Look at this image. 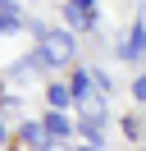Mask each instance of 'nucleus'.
<instances>
[{
    "instance_id": "obj_12",
    "label": "nucleus",
    "mask_w": 146,
    "mask_h": 151,
    "mask_svg": "<svg viewBox=\"0 0 146 151\" xmlns=\"http://www.w3.org/2000/svg\"><path fill=\"white\" fill-rule=\"evenodd\" d=\"M0 137H5V124H0Z\"/></svg>"
},
{
    "instance_id": "obj_8",
    "label": "nucleus",
    "mask_w": 146,
    "mask_h": 151,
    "mask_svg": "<svg viewBox=\"0 0 146 151\" xmlns=\"http://www.w3.org/2000/svg\"><path fill=\"white\" fill-rule=\"evenodd\" d=\"M64 14H69V23H73V28H87V23H91V9H82V5H69Z\"/></svg>"
},
{
    "instance_id": "obj_5",
    "label": "nucleus",
    "mask_w": 146,
    "mask_h": 151,
    "mask_svg": "<svg viewBox=\"0 0 146 151\" xmlns=\"http://www.w3.org/2000/svg\"><path fill=\"white\" fill-rule=\"evenodd\" d=\"M18 28V9H14V0H0V32Z\"/></svg>"
},
{
    "instance_id": "obj_9",
    "label": "nucleus",
    "mask_w": 146,
    "mask_h": 151,
    "mask_svg": "<svg viewBox=\"0 0 146 151\" xmlns=\"http://www.w3.org/2000/svg\"><path fill=\"white\" fill-rule=\"evenodd\" d=\"M23 137H27V142H32V147H41V142H46V137H50V133H46V128H41V124H27V128H23Z\"/></svg>"
},
{
    "instance_id": "obj_11",
    "label": "nucleus",
    "mask_w": 146,
    "mask_h": 151,
    "mask_svg": "<svg viewBox=\"0 0 146 151\" xmlns=\"http://www.w3.org/2000/svg\"><path fill=\"white\" fill-rule=\"evenodd\" d=\"M78 151H96V147H78Z\"/></svg>"
},
{
    "instance_id": "obj_2",
    "label": "nucleus",
    "mask_w": 146,
    "mask_h": 151,
    "mask_svg": "<svg viewBox=\"0 0 146 151\" xmlns=\"http://www.w3.org/2000/svg\"><path fill=\"white\" fill-rule=\"evenodd\" d=\"M142 50H146V23H137V28L128 32V41H123L119 55H123V60H142Z\"/></svg>"
},
{
    "instance_id": "obj_6",
    "label": "nucleus",
    "mask_w": 146,
    "mask_h": 151,
    "mask_svg": "<svg viewBox=\"0 0 146 151\" xmlns=\"http://www.w3.org/2000/svg\"><path fill=\"white\" fill-rule=\"evenodd\" d=\"M82 137H87L91 147L100 142V114H87V119H82Z\"/></svg>"
},
{
    "instance_id": "obj_10",
    "label": "nucleus",
    "mask_w": 146,
    "mask_h": 151,
    "mask_svg": "<svg viewBox=\"0 0 146 151\" xmlns=\"http://www.w3.org/2000/svg\"><path fill=\"white\" fill-rule=\"evenodd\" d=\"M132 96H137V101H146V73H137V83H132Z\"/></svg>"
},
{
    "instance_id": "obj_1",
    "label": "nucleus",
    "mask_w": 146,
    "mask_h": 151,
    "mask_svg": "<svg viewBox=\"0 0 146 151\" xmlns=\"http://www.w3.org/2000/svg\"><path fill=\"white\" fill-rule=\"evenodd\" d=\"M73 60V32H41V64H69Z\"/></svg>"
},
{
    "instance_id": "obj_4",
    "label": "nucleus",
    "mask_w": 146,
    "mask_h": 151,
    "mask_svg": "<svg viewBox=\"0 0 146 151\" xmlns=\"http://www.w3.org/2000/svg\"><path fill=\"white\" fill-rule=\"evenodd\" d=\"M41 128H46V133H55V137H64V133H69V128H73V124H69V119H64V114H59V110H50V114H46V119H41Z\"/></svg>"
},
{
    "instance_id": "obj_7",
    "label": "nucleus",
    "mask_w": 146,
    "mask_h": 151,
    "mask_svg": "<svg viewBox=\"0 0 146 151\" xmlns=\"http://www.w3.org/2000/svg\"><path fill=\"white\" fill-rule=\"evenodd\" d=\"M87 83H91V73H73V83H69L73 101H87Z\"/></svg>"
},
{
    "instance_id": "obj_3",
    "label": "nucleus",
    "mask_w": 146,
    "mask_h": 151,
    "mask_svg": "<svg viewBox=\"0 0 146 151\" xmlns=\"http://www.w3.org/2000/svg\"><path fill=\"white\" fill-rule=\"evenodd\" d=\"M46 101H50V110H69V101H73V92H69V83H50L46 87Z\"/></svg>"
}]
</instances>
